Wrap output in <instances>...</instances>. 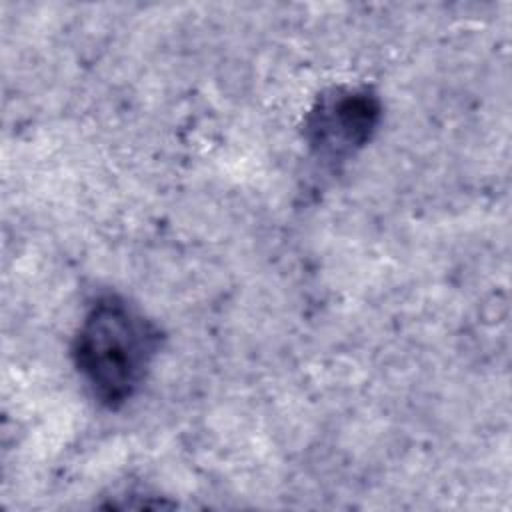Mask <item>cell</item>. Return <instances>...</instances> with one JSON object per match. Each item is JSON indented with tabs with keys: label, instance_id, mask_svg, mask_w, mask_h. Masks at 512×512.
Instances as JSON below:
<instances>
[{
	"label": "cell",
	"instance_id": "7a4b0ae2",
	"mask_svg": "<svg viewBox=\"0 0 512 512\" xmlns=\"http://www.w3.org/2000/svg\"><path fill=\"white\" fill-rule=\"evenodd\" d=\"M380 120L382 104L370 88H330L308 110L304 140L316 158L340 162L372 140Z\"/></svg>",
	"mask_w": 512,
	"mask_h": 512
},
{
	"label": "cell",
	"instance_id": "6da1fadb",
	"mask_svg": "<svg viewBox=\"0 0 512 512\" xmlns=\"http://www.w3.org/2000/svg\"><path fill=\"white\" fill-rule=\"evenodd\" d=\"M160 348L158 324L128 298L108 292L88 304L70 354L90 398L118 410L140 392Z\"/></svg>",
	"mask_w": 512,
	"mask_h": 512
}]
</instances>
